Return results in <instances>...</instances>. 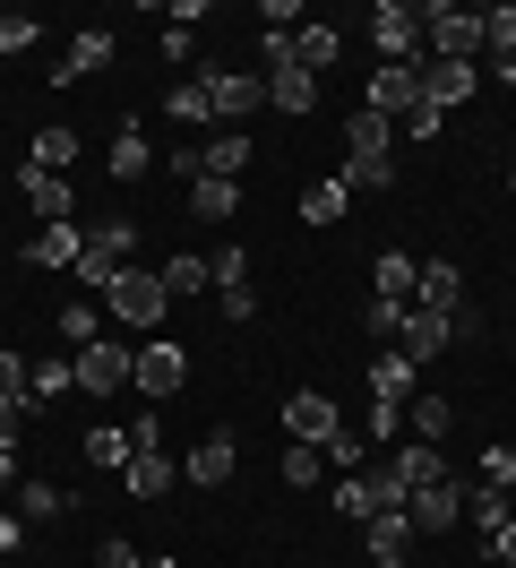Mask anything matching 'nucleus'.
<instances>
[{
    "label": "nucleus",
    "mask_w": 516,
    "mask_h": 568,
    "mask_svg": "<svg viewBox=\"0 0 516 568\" xmlns=\"http://www.w3.org/2000/svg\"><path fill=\"white\" fill-rule=\"evenodd\" d=\"M103 311L121 327H138V336H155L164 327V311H172V293H164V276L155 267H121V276L103 284Z\"/></svg>",
    "instance_id": "1"
},
{
    "label": "nucleus",
    "mask_w": 516,
    "mask_h": 568,
    "mask_svg": "<svg viewBox=\"0 0 516 568\" xmlns=\"http://www.w3.org/2000/svg\"><path fill=\"white\" fill-rule=\"evenodd\" d=\"M422 52H431V61H482V9L422 0Z\"/></svg>",
    "instance_id": "2"
},
{
    "label": "nucleus",
    "mask_w": 516,
    "mask_h": 568,
    "mask_svg": "<svg viewBox=\"0 0 516 568\" xmlns=\"http://www.w3.org/2000/svg\"><path fill=\"white\" fill-rule=\"evenodd\" d=\"M371 43L387 70H422L431 52H422V0H378L371 9Z\"/></svg>",
    "instance_id": "3"
},
{
    "label": "nucleus",
    "mask_w": 516,
    "mask_h": 568,
    "mask_svg": "<svg viewBox=\"0 0 516 568\" xmlns=\"http://www.w3.org/2000/svg\"><path fill=\"white\" fill-rule=\"evenodd\" d=\"M130 242H138V224H121V215H112V224H87V250H78V267H69V276L87 284V302H103V284L130 267Z\"/></svg>",
    "instance_id": "4"
},
{
    "label": "nucleus",
    "mask_w": 516,
    "mask_h": 568,
    "mask_svg": "<svg viewBox=\"0 0 516 568\" xmlns=\"http://www.w3.org/2000/svg\"><path fill=\"white\" fill-rule=\"evenodd\" d=\"M130 388L146 396V405H164V396H181V388H190V354H181L172 336H146V345L130 354Z\"/></svg>",
    "instance_id": "5"
},
{
    "label": "nucleus",
    "mask_w": 516,
    "mask_h": 568,
    "mask_svg": "<svg viewBox=\"0 0 516 568\" xmlns=\"http://www.w3.org/2000/svg\"><path fill=\"white\" fill-rule=\"evenodd\" d=\"M199 87H206V121H224V130H241L250 112L267 104V87H259L250 70H206Z\"/></svg>",
    "instance_id": "6"
},
{
    "label": "nucleus",
    "mask_w": 516,
    "mask_h": 568,
    "mask_svg": "<svg viewBox=\"0 0 516 568\" xmlns=\"http://www.w3.org/2000/svg\"><path fill=\"white\" fill-rule=\"evenodd\" d=\"M284 430L302 439V448H318L327 457V439L344 430V414H336V396H318V388H302V396H284Z\"/></svg>",
    "instance_id": "7"
},
{
    "label": "nucleus",
    "mask_w": 516,
    "mask_h": 568,
    "mask_svg": "<svg viewBox=\"0 0 516 568\" xmlns=\"http://www.w3.org/2000/svg\"><path fill=\"white\" fill-rule=\"evenodd\" d=\"M78 388L87 396H121L130 388V345H121V336H95V345L78 354Z\"/></svg>",
    "instance_id": "8"
},
{
    "label": "nucleus",
    "mask_w": 516,
    "mask_h": 568,
    "mask_svg": "<svg viewBox=\"0 0 516 568\" xmlns=\"http://www.w3.org/2000/svg\"><path fill=\"white\" fill-rule=\"evenodd\" d=\"M378 465L396 474V491H405V499H413V491H439V483H447V457H439V448H422V439H396Z\"/></svg>",
    "instance_id": "9"
},
{
    "label": "nucleus",
    "mask_w": 516,
    "mask_h": 568,
    "mask_svg": "<svg viewBox=\"0 0 516 568\" xmlns=\"http://www.w3.org/2000/svg\"><path fill=\"white\" fill-rule=\"evenodd\" d=\"M413 104H422V70H387V61H378L371 87H362V112H378V121H405Z\"/></svg>",
    "instance_id": "10"
},
{
    "label": "nucleus",
    "mask_w": 516,
    "mask_h": 568,
    "mask_svg": "<svg viewBox=\"0 0 516 568\" xmlns=\"http://www.w3.org/2000/svg\"><path fill=\"white\" fill-rule=\"evenodd\" d=\"M18 199H27L43 224H69V215H78V190H69V173H43V164H18Z\"/></svg>",
    "instance_id": "11"
},
{
    "label": "nucleus",
    "mask_w": 516,
    "mask_h": 568,
    "mask_svg": "<svg viewBox=\"0 0 516 568\" xmlns=\"http://www.w3.org/2000/svg\"><path fill=\"white\" fill-rule=\"evenodd\" d=\"M474 87H482V61H422V104L431 112H456Z\"/></svg>",
    "instance_id": "12"
},
{
    "label": "nucleus",
    "mask_w": 516,
    "mask_h": 568,
    "mask_svg": "<svg viewBox=\"0 0 516 568\" xmlns=\"http://www.w3.org/2000/svg\"><path fill=\"white\" fill-rule=\"evenodd\" d=\"M233 465H241L233 430H199V448H190V465H181V474H190L199 491H224V483H233Z\"/></svg>",
    "instance_id": "13"
},
{
    "label": "nucleus",
    "mask_w": 516,
    "mask_h": 568,
    "mask_svg": "<svg viewBox=\"0 0 516 568\" xmlns=\"http://www.w3.org/2000/svg\"><path fill=\"white\" fill-rule=\"evenodd\" d=\"M405 517H413V534H456V517H465V483L447 474L439 491H413V499H405Z\"/></svg>",
    "instance_id": "14"
},
{
    "label": "nucleus",
    "mask_w": 516,
    "mask_h": 568,
    "mask_svg": "<svg viewBox=\"0 0 516 568\" xmlns=\"http://www.w3.org/2000/svg\"><path fill=\"white\" fill-rule=\"evenodd\" d=\"M447 345H456V320H447V311H405V336H396L405 362H439Z\"/></svg>",
    "instance_id": "15"
},
{
    "label": "nucleus",
    "mask_w": 516,
    "mask_h": 568,
    "mask_svg": "<svg viewBox=\"0 0 516 568\" xmlns=\"http://www.w3.org/2000/svg\"><path fill=\"white\" fill-rule=\"evenodd\" d=\"M172 483H181V465H172L164 448H130V465H121V491L130 499H164Z\"/></svg>",
    "instance_id": "16"
},
{
    "label": "nucleus",
    "mask_w": 516,
    "mask_h": 568,
    "mask_svg": "<svg viewBox=\"0 0 516 568\" xmlns=\"http://www.w3.org/2000/svg\"><path fill=\"white\" fill-rule=\"evenodd\" d=\"M413 311H447V320H456V311H465V276H456L447 258H431L422 284H413Z\"/></svg>",
    "instance_id": "17"
},
{
    "label": "nucleus",
    "mask_w": 516,
    "mask_h": 568,
    "mask_svg": "<svg viewBox=\"0 0 516 568\" xmlns=\"http://www.w3.org/2000/svg\"><path fill=\"white\" fill-rule=\"evenodd\" d=\"M413 379H422V362H405L396 345H387V354L371 362V405H405V396H413Z\"/></svg>",
    "instance_id": "18"
},
{
    "label": "nucleus",
    "mask_w": 516,
    "mask_h": 568,
    "mask_svg": "<svg viewBox=\"0 0 516 568\" xmlns=\"http://www.w3.org/2000/svg\"><path fill=\"white\" fill-rule=\"evenodd\" d=\"M199 173L206 181H241L250 173V139H241V130H215V139L199 146Z\"/></svg>",
    "instance_id": "19"
},
{
    "label": "nucleus",
    "mask_w": 516,
    "mask_h": 568,
    "mask_svg": "<svg viewBox=\"0 0 516 568\" xmlns=\"http://www.w3.org/2000/svg\"><path fill=\"white\" fill-rule=\"evenodd\" d=\"M78 250H87L78 224H43V233L27 242V267H78Z\"/></svg>",
    "instance_id": "20"
},
{
    "label": "nucleus",
    "mask_w": 516,
    "mask_h": 568,
    "mask_svg": "<svg viewBox=\"0 0 516 568\" xmlns=\"http://www.w3.org/2000/svg\"><path fill=\"white\" fill-rule=\"evenodd\" d=\"M344 190L353 199H378V190H396V155H344Z\"/></svg>",
    "instance_id": "21"
},
{
    "label": "nucleus",
    "mask_w": 516,
    "mask_h": 568,
    "mask_svg": "<svg viewBox=\"0 0 516 568\" xmlns=\"http://www.w3.org/2000/svg\"><path fill=\"white\" fill-rule=\"evenodd\" d=\"M362 542H371V560H405V542H413V517H405V508H378L371 526H362Z\"/></svg>",
    "instance_id": "22"
},
{
    "label": "nucleus",
    "mask_w": 516,
    "mask_h": 568,
    "mask_svg": "<svg viewBox=\"0 0 516 568\" xmlns=\"http://www.w3.org/2000/svg\"><path fill=\"white\" fill-rule=\"evenodd\" d=\"M336 52H344L336 27H293V61H302L310 78H327V70H336Z\"/></svg>",
    "instance_id": "23"
},
{
    "label": "nucleus",
    "mask_w": 516,
    "mask_h": 568,
    "mask_svg": "<svg viewBox=\"0 0 516 568\" xmlns=\"http://www.w3.org/2000/svg\"><path fill=\"white\" fill-rule=\"evenodd\" d=\"M18 526H52V517H69V491L61 483H18Z\"/></svg>",
    "instance_id": "24"
},
{
    "label": "nucleus",
    "mask_w": 516,
    "mask_h": 568,
    "mask_svg": "<svg viewBox=\"0 0 516 568\" xmlns=\"http://www.w3.org/2000/svg\"><path fill=\"white\" fill-rule=\"evenodd\" d=\"M344 155H396V121L353 112V121H344Z\"/></svg>",
    "instance_id": "25"
},
{
    "label": "nucleus",
    "mask_w": 516,
    "mask_h": 568,
    "mask_svg": "<svg viewBox=\"0 0 516 568\" xmlns=\"http://www.w3.org/2000/svg\"><path fill=\"white\" fill-rule=\"evenodd\" d=\"M69 155H78V130H69V121H43L34 146H27V164H43V173H69Z\"/></svg>",
    "instance_id": "26"
},
{
    "label": "nucleus",
    "mask_w": 516,
    "mask_h": 568,
    "mask_svg": "<svg viewBox=\"0 0 516 568\" xmlns=\"http://www.w3.org/2000/svg\"><path fill=\"white\" fill-rule=\"evenodd\" d=\"M241 207V181H190V215H199V224H224V215Z\"/></svg>",
    "instance_id": "27"
},
{
    "label": "nucleus",
    "mask_w": 516,
    "mask_h": 568,
    "mask_svg": "<svg viewBox=\"0 0 516 568\" xmlns=\"http://www.w3.org/2000/svg\"><path fill=\"white\" fill-rule=\"evenodd\" d=\"M103 61H112V36H103V27H87V36H69V61H61V87L69 78H95Z\"/></svg>",
    "instance_id": "28"
},
{
    "label": "nucleus",
    "mask_w": 516,
    "mask_h": 568,
    "mask_svg": "<svg viewBox=\"0 0 516 568\" xmlns=\"http://www.w3.org/2000/svg\"><path fill=\"white\" fill-rule=\"evenodd\" d=\"M371 276H378V302H413V284H422V258H405V250H387V258H378Z\"/></svg>",
    "instance_id": "29"
},
{
    "label": "nucleus",
    "mask_w": 516,
    "mask_h": 568,
    "mask_svg": "<svg viewBox=\"0 0 516 568\" xmlns=\"http://www.w3.org/2000/svg\"><path fill=\"white\" fill-rule=\"evenodd\" d=\"M413 439H422V448H447V423H456V405H447V396H413Z\"/></svg>",
    "instance_id": "30"
},
{
    "label": "nucleus",
    "mask_w": 516,
    "mask_h": 568,
    "mask_svg": "<svg viewBox=\"0 0 516 568\" xmlns=\"http://www.w3.org/2000/svg\"><path fill=\"white\" fill-rule=\"evenodd\" d=\"M482 52H490V61H516V0H490V9H482Z\"/></svg>",
    "instance_id": "31"
},
{
    "label": "nucleus",
    "mask_w": 516,
    "mask_h": 568,
    "mask_svg": "<svg viewBox=\"0 0 516 568\" xmlns=\"http://www.w3.org/2000/svg\"><path fill=\"white\" fill-rule=\"evenodd\" d=\"M78 448H87V465H95V474H121V465H130V430L95 423V430H87V439H78Z\"/></svg>",
    "instance_id": "32"
},
{
    "label": "nucleus",
    "mask_w": 516,
    "mask_h": 568,
    "mask_svg": "<svg viewBox=\"0 0 516 568\" xmlns=\"http://www.w3.org/2000/svg\"><path fill=\"white\" fill-rule=\"evenodd\" d=\"M327 508H336V517H353V526H371V517H378V491H371V474H344L336 491H327Z\"/></svg>",
    "instance_id": "33"
},
{
    "label": "nucleus",
    "mask_w": 516,
    "mask_h": 568,
    "mask_svg": "<svg viewBox=\"0 0 516 568\" xmlns=\"http://www.w3.org/2000/svg\"><path fill=\"white\" fill-rule=\"evenodd\" d=\"M465 517H474L482 534H499L516 517V491H490V483H474V491H465Z\"/></svg>",
    "instance_id": "34"
},
{
    "label": "nucleus",
    "mask_w": 516,
    "mask_h": 568,
    "mask_svg": "<svg viewBox=\"0 0 516 568\" xmlns=\"http://www.w3.org/2000/svg\"><path fill=\"white\" fill-rule=\"evenodd\" d=\"M103 164H112V181H138L146 164H155V146H146L130 121H121V139H112V155H103Z\"/></svg>",
    "instance_id": "35"
},
{
    "label": "nucleus",
    "mask_w": 516,
    "mask_h": 568,
    "mask_svg": "<svg viewBox=\"0 0 516 568\" xmlns=\"http://www.w3.org/2000/svg\"><path fill=\"white\" fill-rule=\"evenodd\" d=\"M344 207H353V190H344L336 173H327V181H310V190H302V215H310V224H336Z\"/></svg>",
    "instance_id": "36"
},
{
    "label": "nucleus",
    "mask_w": 516,
    "mask_h": 568,
    "mask_svg": "<svg viewBox=\"0 0 516 568\" xmlns=\"http://www.w3.org/2000/svg\"><path fill=\"white\" fill-rule=\"evenodd\" d=\"M78 388V362H27V396L34 405H52V396Z\"/></svg>",
    "instance_id": "37"
},
{
    "label": "nucleus",
    "mask_w": 516,
    "mask_h": 568,
    "mask_svg": "<svg viewBox=\"0 0 516 568\" xmlns=\"http://www.w3.org/2000/svg\"><path fill=\"white\" fill-rule=\"evenodd\" d=\"M155 276H164V293H206V284H215V276H206V258H199V250H172V258L155 267Z\"/></svg>",
    "instance_id": "38"
},
{
    "label": "nucleus",
    "mask_w": 516,
    "mask_h": 568,
    "mask_svg": "<svg viewBox=\"0 0 516 568\" xmlns=\"http://www.w3.org/2000/svg\"><path fill=\"white\" fill-rule=\"evenodd\" d=\"M61 336L78 345V354H87V345L103 336V302H69V311H61Z\"/></svg>",
    "instance_id": "39"
},
{
    "label": "nucleus",
    "mask_w": 516,
    "mask_h": 568,
    "mask_svg": "<svg viewBox=\"0 0 516 568\" xmlns=\"http://www.w3.org/2000/svg\"><path fill=\"white\" fill-rule=\"evenodd\" d=\"M275 474H284V491H318V448H302V439H293Z\"/></svg>",
    "instance_id": "40"
},
{
    "label": "nucleus",
    "mask_w": 516,
    "mask_h": 568,
    "mask_svg": "<svg viewBox=\"0 0 516 568\" xmlns=\"http://www.w3.org/2000/svg\"><path fill=\"white\" fill-rule=\"evenodd\" d=\"M405 311H413V302H378V293H371V311H362V327L396 345V336H405Z\"/></svg>",
    "instance_id": "41"
},
{
    "label": "nucleus",
    "mask_w": 516,
    "mask_h": 568,
    "mask_svg": "<svg viewBox=\"0 0 516 568\" xmlns=\"http://www.w3.org/2000/svg\"><path fill=\"white\" fill-rule=\"evenodd\" d=\"M164 112L181 121V130H206V87H172V95H164Z\"/></svg>",
    "instance_id": "42"
},
{
    "label": "nucleus",
    "mask_w": 516,
    "mask_h": 568,
    "mask_svg": "<svg viewBox=\"0 0 516 568\" xmlns=\"http://www.w3.org/2000/svg\"><path fill=\"white\" fill-rule=\"evenodd\" d=\"M206 276H215V293H241V284H250V258H241V250H215Z\"/></svg>",
    "instance_id": "43"
},
{
    "label": "nucleus",
    "mask_w": 516,
    "mask_h": 568,
    "mask_svg": "<svg viewBox=\"0 0 516 568\" xmlns=\"http://www.w3.org/2000/svg\"><path fill=\"white\" fill-rule=\"evenodd\" d=\"M0 405H34L27 396V362L9 354V345H0Z\"/></svg>",
    "instance_id": "44"
},
{
    "label": "nucleus",
    "mask_w": 516,
    "mask_h": 568,
    "mask_svg": "<svg viewBox=\"0 0 516 568\" xmlns=\"http://www.w3.org/2000/svg\"><path fill=\"white\" fill-rule=\"evenodd\" d=\"M34 36H43L34 18H0V61H18V52H34Z\"/></svg>",
    "instance_id": "45"
},
{
    "label": "nucleus",
    "mask_w": 516,
    "mask_h": 568,
    "mask_svg": "<svg viewBox=\"0 0 516 568\" xmlns=\"http://www.w3.org/2000/svg\"><path fill=\"white\" fill-rule=\"evenodd\" d=\"M482 483H490V491H516V448H482Z\"/></svg>",
    "instance_id": "46"
},
{
    "label": "nucleus",
    "mask_w": 516,
    "mask_h": 568,
    "mask_svg": "<svg viewBox=\"0 0 516 568\" xmlns=\"http://www.w3.org/2000/svg\"><path fill=\"white\" fill-rule=\"evenodd\" d=\"M293 18H302V0H267L259 9V36H293Z\"/></svg>",
    "instance_id": "47"
},
{
    "label": "nucleus",
    "mask_w": 516,
    "mask_h": 568,
    "mask_svg": "<svg viewBox=\"0 0 516 568\" xmlns=\"http://www.w3.org/2000/svg\"><path fill=\"white\" fill-rule=\"evenodd\" d=\"M439 130H447V112H431V104L405 112V139H439Z\"/></svg>",
    "instance_id": "48"
},
{
    "label": "nucleus",
    "mask_w": 516,
    "mask_h": 568,
    "mask_svg": "<svg viewBox=\"0 0 516 568\" xmlns=\"http://www.w3.org/2000/svg\"><path fill=\"white\" fill-rule=\"evenodd\" d=\"M362 439H387V448H396V405H371V423H362Z\"/></svg>",
    "instance_id": "49"
},
{
    "label": "nucleus",
    "mask_w": 516,
    "mask_h": 568,
    "mask_svg": "<svg viewBox=\"0 0 516 568\" xmlns=\"http://www.w3.org/2000/svg\"><path fill=\"white\" fill-rule=\"evenodd\" d=\"M95 568H146V551H130V542H103V560Z\"/></svg>",
    "instance_id": "50"
},
{
    "label": "nucleus",
    "mask_w": 516,
    "mask_h": 568,
    "mask_svg": "<svg viewBox=\"0 0 516 568\" xmlns=\"http://www.w3.org/2000/svg\"><path fill=\"white\" fill-rule=\"evenodd\" d=\"M18 430H27V405H0V448H18Z\"/></svg>",
    "instance_id": "51"
},
{
    "label": "nucleus",
    "mask_w": 516,
    "mask_h": 568,
    "mask_svg": "<svg viewBox=\"0 0 516 568\" xmlns=\"http://www.w3.org/2000/svg\"><path fill=\"white\" fill-rule=\"evenodd\" d=\"M490 551H499V560L516 568V517H508V526H499V534H490Z\"/></svg>",
    "instance_id": "52"
},
{
    "label": "nucleus",
    "mask_w": 516,
    "mask_h": 568,
    "mask_svg": "<svg viewBox=\"0 0 516 568\" xmlns=\"http://www.w3.org/2000/svg\"><path fill=\"white\" fill-rule=\"evenodd\" d=\"M18 534H27V526H18V508H0V551H18Z\"/></svg>",
    "instance_id": "53"
},
{
    "label": "nucleus",
    "mask_w": 516,
    "mask_h": 568,
    "mask_svg": "<svg viewBox=\"0 0 516 568\" xmlns=\"http://www.w3.org/2000/svg\"><path fill=\"white\" fill-rule=\"evenodd\" d=\"M146 568H181V560H146Z\"/></svg>",
    "instance_id": "54"
},
{
    "label": "nucleus",
    "mask_w": 516,
    "mask_h": 568,
    "mask_svg": "<svg viewBox=\"0 0 516 568\" xmlns=\"http://www.w3.org/2000/svg\"><path fill=\"white\" fill-rule=\"evenodd\" d=\"M378 568H405V560H378Z\"/></svg>",
    "instance_id": "55"
},
{
    "label": "nucleus",
    "mask_w": 516,
    "mask_h": 568,
    "mask_svg": "<svg viewBox=\"0 0 516 568\" xmlns=\"http://www.w3.org/2000/svg\"><path fill=\"white\" fill-rule=\"evenodd\" d=\"M508 190H516V173H508Z\"/></svg>",
    "instance_id": "56"
}]
</instances>
